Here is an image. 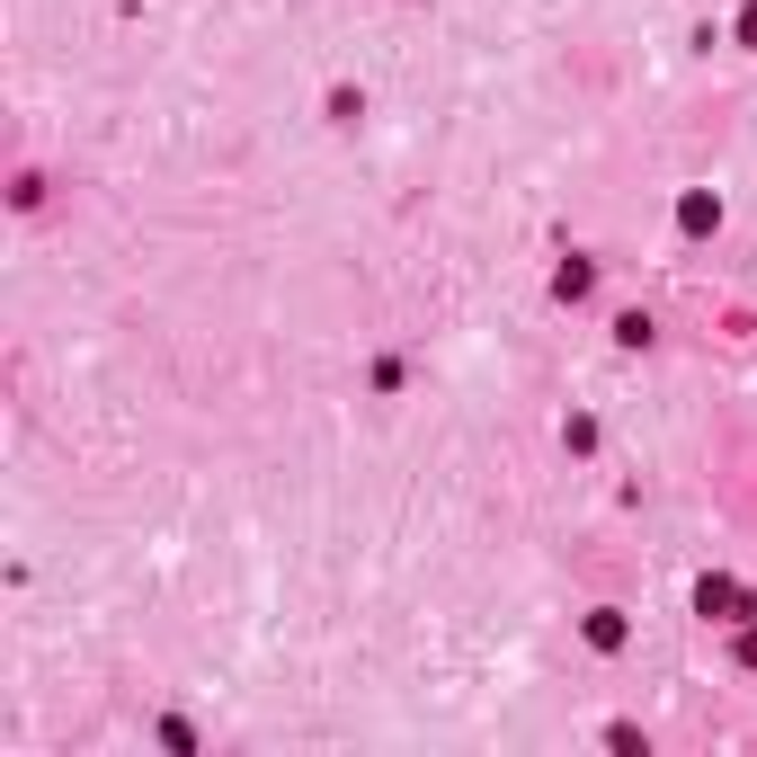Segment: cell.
<instances>
[{
    "label": "cell",
    "mask_w": 757,
    "mask_h": 757,
    "mask_svg": "<svg viewBox=\"0 0 757 757\" xmlns=\"http://www.w3.org/2000/svg\"><path fill=\"white\" fill-rule=\"evenodd\" d=\"M696 606L713 615V624H739V615H748V588H739V580H704V588H696Z\"/></svg>",
    "instance_id": "obj_1"
},
{
    "label": "cell",
    "mask_w": 757,
    "mask_h": 757,
    "mask_svg": "<svg viewBox=\"0 0 757 757\" xmlns=\"http://www.w3.org/2000/svg\"><path fill=\"white\" fill-rule=\"evenodd\" d=\"M677 223H686V232H713V223H722V205H713V196L696 187V196H686V205H677Z\"/></svg>",
    "instance_id": "obj_2"
},
{
    "label": "cell",
    "mask_w": 757,
    "mask_h": 757,
    "mask_svg": "<svg viewBox=\"0 0 757 757\" xmlns=\"http://www.w3.org/2000/svg\"><path fill=\"white\" fill-rule=\"evenodd\" d=\"M588 642H597V651H624V615L597 606V615H588Z\"/></svg>",
    "instance_id": "obj_3"
},
{
    "label": "cell",
    "mask_w": 757,
    "mask_h": 757,
    "mask_svg": "<svg viewBox=\"0 0 757 757\" xmlns=\"http://www.w3.org/2000/svg\"><path fill=\"white\" fill-rule=\"evenodd\" d=\"M588 286H597V267H588V259H571V267H562V277H553V295H562V303H580Z\"/></svg>",
    "instance_id": "obj_4"
},
{
    "label": "cell",
    "mask_w": 757,
    "mask_h": 757,
    "mask_svg": "<svg viewBox=\"0 0 757 757\" xmlns=\"http://www.w3.org/2000/svg\"><path fill=\"white\" fill-rule=\"evenodd\" d=\"M739 45H757V0H748V10H739Z\"/></svg>",
    "instance_id": "obj_5"
},
{
    "label": "cell",
    "mask_w": 757,
    "mask_h": 757,
    "mask_svg": "<svg viewBox=\"0 0 757 757\" xmlns=\"http://www.w3.org/2000/svg\"><path fill=\"white\" fill-rule=\"evenodd\" d=\"M739 668H757V624H748V633H739Z\"/></svg>",
    "instance_id": "obj_6"
}]
</instances>
